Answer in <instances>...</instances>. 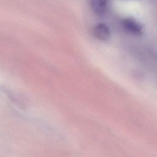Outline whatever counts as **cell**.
<instances>
[{
  "label": "cell",
  "instance_id": "cell-1",
  "mask_svg": "<svg viewBox=\"0 0 157 157\" xmlns=\"http://www.w3.org/2000/svg\"><path fill=\"white\" fill-rule=\"evenodd\" d=\"M122 26L128 32L134 34L140 35L142 33L141 25L132 18H125L122 20Z\"/></svg>",
  "mask_w": 157,
  "mask_h": 157
},
{
  "label": "cell",
  "instance_id": "cell-2",
  "mask_svg": "<svg viewBox=\"0 0 157 157\" xmlns=\"http://www.w3.org/2000/svg\"><path fill=\"white\" fill-rule=\"evenodd\" d=\"M94 36L101 40H107L110 36V31L109 27L104 23L96 25L93 29Z\"/></svg>",
  "mask_w": 157,
  "mask_h": 157
},
{
  "label": "cell",
  "instance_id": "cell-3",
  "mask_svg": "<svg viewBox=\"0 0 157 157\" xmlns=\"http://www.w3.org/2000/svg\"><path fill=\"white\" fill-rule=\"evenodd\" d=\"M93 11L98 15H103L107 10L108 0H88Z\"/></svg>",
  "mask_w": 157,
  "mask_h": 157
}]
</instances>
